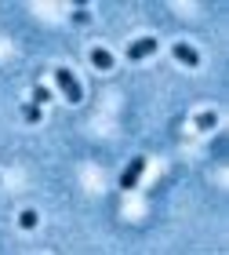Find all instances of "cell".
I'll list each match as a JSON object with an SVG mask.
<instances>
[{
	"instance_id": "3957f363",
	"label": "cell",
	"mask_w": 229,
	"mask_h": 255,
	"mask_svg": "<svg viewBox=\"0 0 229 255\" xmlns=\"http://www.w3.org/2000/svg\"><path fill=\"white\" fill-rule=\"evenodd\" d=\"M150 55H156V37H139L128 48V59L131 62H142V59H150Z\"/></svg>"
},
{
	"instance_id": "277c9868",
	"label": "cell",
	"mask_w": 229,
	"mask_h": 255,
	"mask_svg": "<svg viewBox=\"0 0 229 255\" xmlns=\"http://www.w3.org/2000/svg\"><path fill=\"white\" fill-rule=\"evenodd\" d=\"M171 55H175L178 62H186V66H200V55H197V48H189V44H175V48H171Z\"/></svg>"
},
{
	"instance_id": "ba28073f",
	"label": "cell",
	"mask_w": 229,
	"mask_h": 255,
	"mask_svg": "<svg viewBox=\"0 0 229 255\" xmlns=\"http://www.w3.org/2000/svg\"><path fill=\"white\" fill-rule=\"evenodd\" d=\"M22 117H26L29 124H37V121H40V106H33V102H29V106L22 110Z\"/></svg>"
},
{
	"instance_id": "6da1fadb",
	"label": "cell",
	"mask_w": 229,
	"mask_h": 255,
	"mask_svg": "<svg viewBox=\"0 0 229 255\" xmlns=\"http://www.w3.org/2000/svg\"><path fill=\"white\" fill-rule=\"evenodd\" d=\"M55 84L62 88V95H66V102H70V106H76V102L84 99V88H80V80L73 77V69L59 66V69H55Z\"/></svg>"
},
{
	"instance_id": "7a4b0ae2",
	"label": "cell",
	"mask_w": 229,
	"mask_h": 255,
	"mask_svg": "<svg viewBox=\"0 0 229 255\" xmlns=\"http://www.w3.org/2000/svg\"><path fill=\"white\" fill-rule=\"evenodd\" d=\"M142 171H146V157H131V164L124 168V175H120V190H135L139 186V179H142Z\"/></svg>"
},
{
	"instance_id": "8992f818",
	"label": "cell",
	"mask_w": 229,
	"mask_h": 255,
	"mask_svg": "<svg viewBox=\"0 0 229 255\" xmlns=\"http://www.w3.org/2000/svg\"><path fill=\"white\" fill-rule=\"evenodd\" d=\"M215 124H219V113H215V110H208V113H200V117H197V128H200V131H211Z\"/></svg>"
},
{
	"instance_id": "5b68a950",
	"label": "cell",
	"mask_w": 229,
	"mask_h": 255,
	"mask_svg": "<svg viewBox=\"0 0 229 255\" xmlns=\"http://www.w3.org/2000/svg\"><path fill=\"white\" fill-rule=\"evenodd\" d=\"M91 66H98V69H113V55L106 51V48H91Z\"/></svg>"
},
{
	"instance_id": "9c48e42d",
	"label": "cell",
	"mask_w": 229,
	"mask_h": 255,
	"mask_svg": "<svg viewBox=\"0 0 229 255\" xmlns=\"http://www.w3.org/2000/svg\"><path fill=\"white\" fill-rule=\"evenodd\" d=\"M48 99H51L48 88H33V106H40V102H48Z\"/></svg>"
},
{
	"instance_id": "52a82bcc",
	"label": "cell",
	"mask_w": 229,
	"mask_h": 255,
	"mask_svg": "<svg viewBox=\"0 0 229 255\" xmlns=\"http://www.w3.org/2000/svg\"><path fill=\"white\" fill-rule=\"evenodd\" d=\"M37 223H40V215H37V212H33V208H26V212H22V215H18V226H22V230H33V226H37Z\"/></svg>"
}]
</instances>
